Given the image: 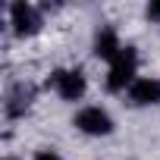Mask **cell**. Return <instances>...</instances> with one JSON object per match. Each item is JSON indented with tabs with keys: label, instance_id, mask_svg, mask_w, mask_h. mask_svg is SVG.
I'll use <instances>...</instances> for the list:
<instances>
[{
	"label": "cell",
	"instance_id": "277c9868",
	"mask_svg": "<svg viewBox=\"0 0 160 160\" xmlns=\"http://www.w3.org/2000/svg\"><path fill=\"white\" fill-rule=\"evenodd\" d=\"M10 25L16 35H35L41 28V16L32 3H25V0H16V3L10 7Z\"/></svg>",
	"mask_w": 160,
	"mask_h": 160
},
{
	"label": "cell",
	"instance_id": "8992f818",
	"mask_svg": "<svg viewBox=\"0 0 160 160\" xmlns=\"http://www.w3.org/2000/svg\"><path fill=\"white\" fill-rule=\"evenodd\" d=\"M122 47H119V38H116V32L113 28H101L98 32V38H94V53L101 57V60H116V53H119Z\"/></svg>",
	"mask_w": 160,
	"mask_h": 160
},
{
	"label": "cell",
	"instance_id": "7a4b0ae2",
	"mask_svg": "<svg viewBox=\"0 0 160 160\" xmlns=\"http://www.w3.org/2000/svg\"><path fill=\"white\" fill-rule=\"evenodd\" d=\"M47 85H53L63 101H78L85 94V75H82V69H57Z\"/></svg>",
	"mask_w": 160,
	"mask_h": 160
},
{
	"label": "cell",
	"instance_id": "52a82bcc",
	"mask_svg": "<svg viewBox=\"0 0 160 160\" xmlns=\"http://www.w3.org/2000/svg\"><path fill=\"white\" fill-rule=\"evenodd\" d=\"M28 101H32V91L28 88H16L13 94H10V104H7V113L10 116H19L25 107H28Z\"/></svg>",
	"mask_w": 160,
	"mask_h": 160
},
{
	"label": "cell",
	"instance_id": "30bf717a",
	"mask_svg": "<svg viewBox=\"0 0 160 160\" xmlns=\"http://www.w3.org/2000/svg\"><path fill=\"white\" fill-rule=\"evenodd\" d=\"M7 160H13V157H7Z\"/></svg>",
	"mask_w": 160,
	"mask_h": 160
},
{
	"label": "cell",
	"instance_id": "5b68a950",
	"mask_svg": "<svg viewBox=\"0 0 160 160\" xmlns=\"http://www.w3.org/2000/svg\"><path fill=\"white\" fill-rule=\"evenodd\" d=\"M129 98L141 107L160 104V78H135V85L129 88Z\"/></svg>",
	"mask_w": 160,
	"mask_h": 160
},
{
	"label": "cell",
	"instance_id": "6da1fadb",
	"mask_svg": "<svg viewBox=\"0 0 160 160\" xmlns=\"http://www.w3.org/2000/svg\"><path fill=\"white\" fill-rule=\"evenodd\" d=\"M135 69H138V53L132 47H122L116 53V60L110 63L107 72V88L110 91H122L126 85H135Z\"/></svg>",
	"mask_w": 160,
	"mask_h": 160
},
{
	"label": "cell",
	"instance_id": "9c48e42d",
	"mask_svg": "<svg viewBox=\"0 0 160 160\" xmlns=\"http://www.w3.org/2000/svg\"><path fill=\"white\" fill-rule=\"evenodd\" d=\"M35 160H63V157H60L57 151H38V157H35Z\"/></svg>",
	"mask_w": 160,
	"mask_h": 160
},
{
	"label": "cell",
	"instance_id": "3957f363",
	"mask_svg": "<svg viewBox=\"0 0 160 160\" xmlns=\"http://www.w3.org/2000/svg\"><path fill=\"white\" fill-rule=\"evenodd\" d=\"M75 129H82L85 135H110L113 132V119L101 107H85L75 116Z\"/></svg>",
	"mask_w": 160,
	"mask_h": 160
},
{
	"label": "cell",
	"instance_id": "ba28073f",
	"mask_svg": "<svg viewBox=\"0 0 160 160\" xmlns=\"http://www.w3.org/2000/svg\"><path fill=\"white\" fill-rule=\"evenodd\" d=\"M148 19H154V22H160V0H154V3L148 7Z\"/></svg>",
	"mask_w": 160,
	"mask_h": 160
}]
</instances>
